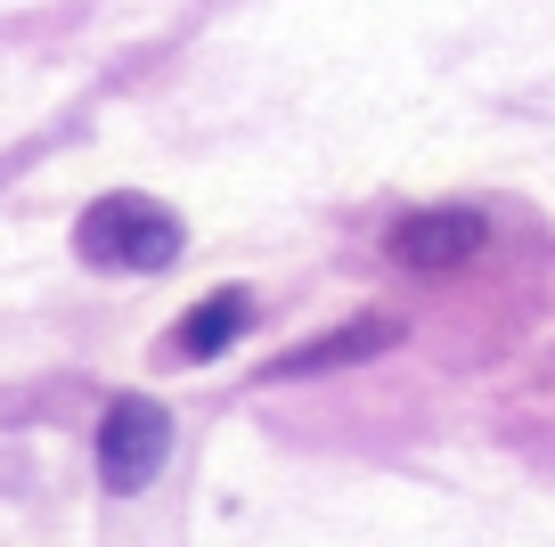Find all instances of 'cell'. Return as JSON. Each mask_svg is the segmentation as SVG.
<instances>
[{
    "label": "cell",
    "instance_id": "cell-5",
    "mask_svg": "<svg viewBox=\"0 0 555 547\" xmlns=\"http://www.w3.org/2000/svg\"><path fill=\"white\" fill-rule=\"evenodd\" d=\"M384 343H392V319L335 327V335H319V343H302V352H286V359H278V377H327V368H351V359L384 352Z\"/></svg>",
    "mask_w": 555,
    "mask_h": 547
},
{
    "label": "cell",
    "instance_id": "cell-4",
    "mask_svg": "<svg viewBox=\"0 0 555 547\" xmlns=\"http://www.w3.org/2000/svg\"><path fill=\"white\" fill-rule=\"evenodd\" d=\"M245 319H254V294H245V287H221V294H205V303L172 327V352L212 359V352H229V343L245 335Z\"/></svg>",
    "mask_w": 555,
    "mask_h": 547
},
{
    "label": "cell",
    "instance_id": "cell-2",
    "mask_svg": "<svg viewBox=\"0 0 555 547\" xmlns=\"http://www.w3.org/2000/svg\"><path fill=\"white\" fill-rule=\"evenodd\" d=\"M164 458H172V417H164V400L122 393L115 409L99 417V482L115 498H131V491H147V482L164 474Z\"/></svg>",
    "mask_w": 555,
    "mask_h": 547
},
{
    "label": "cell",
    "instance_id": "cell-1",
    "mask_svg": "<svg viewBox=\"0 0 555 547\" xmlns=\"http://www.w3.org/2000/svg\"><path fill=\"white\" fill-rule=\"evenodd\" d=\"M74 245H82V262H99V270H172L189 229H180L172 205L115 189V196H99V205H82Z\"/></svg>",
    "mask_w": 555,
    "mask_h": 547
},
{
    "label": "cell",
    "instance_id": "cell-3",
    "mask_svg": "<svg viewBox=\"0 0 555 547\" xmlns=\"http://www.w3.org/2000/svg\"><path fill=\"white\" fill-rule=\"evenodd\" d=\"M490 245V221L474 205H425V213H400L392 229H384V254L400 262V270H457V262H474Z\"/></svg>",
    "mask_w": 555,
    "mask_h": 547
}]
</instances>
